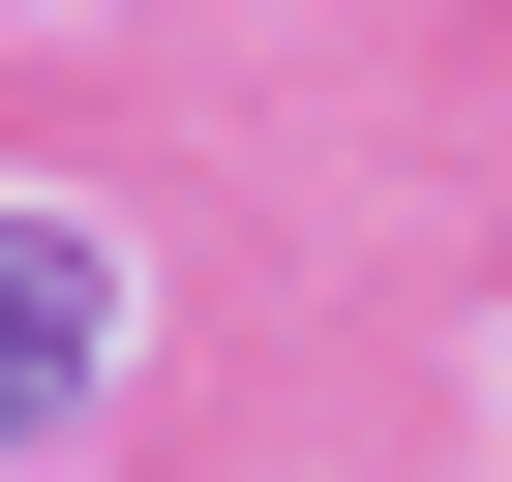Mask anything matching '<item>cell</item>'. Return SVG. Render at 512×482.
I'll return each mask as SVG.
<instances>
[{"instance_id": "6da1fadb", "label": "cell", "mask_w": 512, "mask_h": 482, "mask_svg": "<svg viewBox=\"0 0 512 482\" xmlns=\"http://www.w3.org/2000/svg\"><path fill=\"white\" fill-rule=\"evenodd\" d=\"M91 362H121V241L91 211H0V452L91 422Z\"/></svg>"}]
</instances>
